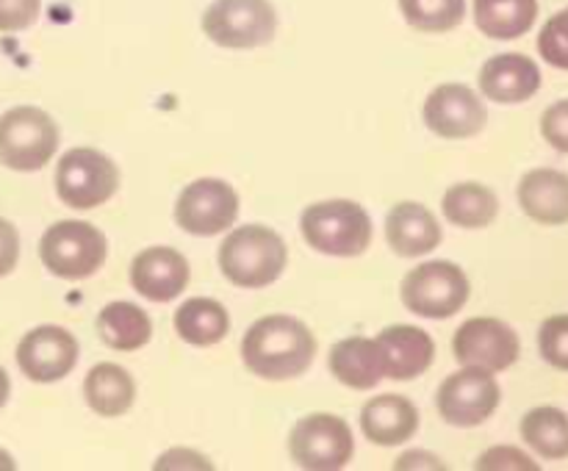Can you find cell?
<instances>
[{
  "label": "cell",
  "instance_id": "6da1fadb",
  "mask_svg": "<svg viewBox=\"0 0 568 471\" xmlns=\"http://www.w3.org/2000/svg\"><path fill=\"white\" fill-rule=\"evenodd\" d=\"M316 358V338L308 325L286 314H270L255 321L242 341V360L264 380H294Z\"/></svg>",
  "mask_w": 568,
  "mask_h": 471
},
{
  "label": "cell",
  "instance_id": "7a4b0ae2",
  "mask_svg": "<svg viewBox=\"0 0 568 471\" xmlns=\"http://www.w3.org/2000/svg\"><path fill=\"white\" fill-rule=\"evenodd\" d=\"M286 242L266 225H242L220 247V269L233 286L264 288L283 275Z\"/></svg>",
  "mask_w": 568,
  "mask_h": 471
},
{
  "label": "cell",
  "instance_id": "3957f363",
  "mask_svg": "<svg viewBox=\"0 0 568 471\" xmlns=\"http://www.w3.org/2000/svg\"><path fill=\"white\" fill-rule=\"evenodd\" d=\"M300 233L316 253L358 258L372 244V219L353 199H322L303 211Z\"/></svg>",
  "mask_w": 568,
  "mask_h": 471
},
{
  "label": "cell",
  "instance_id": "277c9868",
  "mask_svg": "<svg viewBox=\"0 0 568 471\" xmlns=\"http://www.w3.org/2000/svg\"><path fill=\"white\" fill-rule=\"evenodd\" d=\"M109 255V242L94 225L83 219H61L44 231L39 258L50 275L61 280L92 277Z\"/></svg>",
  "mask_w": 568,
  "mask_h": 471
},
{
  "label": "cell",
  "instance_id": "5b68a950",
  "mask_svg": "<svg viewBox=\"0 0 568 471\" xmlns=\"http://www.w3.org/2000/svg\"><path fill=\"white\" fill-rule=\"evenodd\" d=\"M59 150V125L37 105H17L0 116V164L14 172H37Z\"/></svg>",
  "mask_w": 568,
  "mask_h": 471
},
{
  "label": "cell",
  "instance_id": "8992f818",
  "mask_svg": "<svg viewBox=\"0 0 568 471\" xmlns=\"http://www.w3.org/2000/svg\"><path fill=\"white\" fill-rule=\"evenodd\" d=\"M469 277L453 260H425L405 275L399 297L422 319H449L469 303Z\"/></svg>",
  "mask_w": 568,
  "mask_h": 471
},
{
  "label": "cell",
  "instance_id": "52a82bcc",
  "mask_svg": "<svg viewBox=\"0 0 568 471\" xmlns=\"http://www.w3.org/2000/svg\"><path fill=\"white\" fill-rule=\"evenodd\" d=\"M120 188V170L94 147H72L55 166V194L67 208L92 211L109 203Z\"/></svg>",
  "mask_w": 568,
  "mask_h": 471
},
{
  "label": "cell",
  "instance_id": "ba28073f",
  "mask_svg": "<svg viewBox=\"0 0 568 471\" xmlns=\"http://www.w3.org/2000/svg\"><path fill=\"white\" fill-rule=\"evenodd\" d=\"M277 31V11L270 0H214L203 11V33L227 50L270 44Z\"/></svg>",
  "mask_w": 568,
  "mask_h": 471
},
{
  "label": "cell",
  "instance_id": "9c48e42d",
  "mask_svg": "<svg viewBox=\"0 0 568 471\" xmlns=\"http://www.w3.org/2000/svg\"><path fill=\"white\" fill-rule=\"evenodd\" d=\"M288 452L300 469L336 471L353 460V430L342 416L308 413L292 427Z\"/></svg>",
  "mask_w": 568,
  "mask_h": 471
},
{
  "label": "cell",
  "instance_id": "30bf717a",
  "mask_svg": "<svg viewBox=\"0 0 568 471\" xmlns=\"http://www.w3.org/2000/svg\"><path fill=\"white\" fill-rule=\"evenodd\" d=\"M503 402V388L491 371L464 366L449 375L436 393L442 419L453 427H477L491 419Z\"/></svg>",
  "mask_w": 568,
  "mask_h": 471
},
{
  "label": "cell",
  "instance_id": "8fae6325",
  "mask_svg": "<svg viewBox=\"0 0 568 471\" xmlns=\"http://www.w3.org/2000/svg\"><path fill=\"white\" fill-rule=\"evenodd\" d=\"M519 352L521 341L514 327L491 316H475L464 321L453 336L455 360L460 366L491 371V375L510 369L519 360Z\"/></svg>",
  "mask_w": 568,
  "mask_h": 471
},
{
  "label": "cell",
  "instance_id": "7c38bea8",
  "mask_svg": "<svg viewBox=\"0 0 568 471\" xmlns=\"http://www.w3.org/2000/svg\"><path fill=\"white\" fill-rule=\"evenodd\" d=\"M239 216V194L220 177H200L189 183L175 203V222L192 236L225 233Z\"/></svg>",
  "mask_w": 568,
  "mask_h": 471
},
{
  "label": "cell",
  "instance_id": "4fadbf2b",
  "mask_svg": "<svg viewBox=\"0 0 568 471\" xmlns=\"http://www.w3.org/2000/svg\"><path fill=\"white\" fill-rule=\"evenodd\" d=\"M17 366L33 382H55L78 364V341L59 325H39L17 344Z\"/></svg>",
  "mask_w": 568,
  "mask_h": 471
},
{
  "label": "cell",
  "instance_id": "5bb4252c",
  "mask_svg": "<svg viewBox=\"0 0 568 471\" xmlns=\"http://www.w3.org/2000/svg\"><path fill=\"white\" fill-rule=\"evenodd\" d=\"M488 109L475 89L442 83L425 100V125L442 139H471L486 127Z\"/></svg>",
  "mask_w": 568,
  "mask_h": 471
},
{
  "label": "cell",
  "instance_id": "9a60e30c",
  "mask_svg": "<svg viewBox=\"0 0 568 471\" xmlns=\"http://www.w3.org/2000/svg\"><path fill=\"white\" fill-rule=\"evenodd\" d=\"M189 277H192V266L183 258V253L164 244L142 249L131 264L133 288L150 303H172L181 297L189 286Z\"/></svg>",
  "mask_w": 568,
  "mask_h": 471
},
{
  "label": "cell",
  "instance_id": "2e32d148",
  "mask_svg": "<svg viewBox=\"0 0 568 471\" xmlns=\"http://www.w3.org/2000/svg\"><path fill=\"white\" fill-rule=\"evenodd\" d=\"M377 349L383 358V375L388 380H414L425 375L436 358V344L422 327L392 325L377 332Z\"/></svg>",
  "mask_w": 568,
  "mask_h": 471
},
{
  "label": "cell",
  "instance_id": "e0dca14e",
  "mask_svg": "<svg viewBox=\"0 0 568 471\" xmlns=\"http://www.w3.org/2000/svg\"><path fill=\"white\" fill-rule=\"evenodd\" d=\"M541 89V70L525 53H499L483 64L480 92L491 103H527Z\"/></svg>",
  "mask_w": 568,
  "mask_h": 471
},
{
  "label": "cell",
  "instance_id": "ac0fdd59",
  "mask_svg": "<svg viewBox=\"0 0 568 471\" xmlns=\"http://www.w3.org/2000/svg\"><path fill=\"white\" fill-rule=\"evenodd\" d=\"M388 247L399 258H422L442 244L444 233L436 214L422 203H397L386 216Z\"/></svg>",
  "mask_w": 568,
  "mask_h": 471
},
{
  "label": "cell",
  "instance_id": "d6986e66",
  "mask_svg": "<svg viewBox=\"0 0 568 471\" xmlns=\"http://www.w3.org/2000/svg\"><path fill=\"white\" fill-rule=\"evenodd\" d=\"M361 430L377 447H397L419 430V410L403 393H377L361 410Z\"/></svg>",
  "mask_w": 568,
  "mask_h": 471
},
{
  "label": "cell",
  "instance_id": "ffe728a7",
  "mask_svg": "<svg viewBox=\"0 0 568 471\" xmlns=\"http://www.w3.org/2000/svg\"><path fill=\"white\" fill-rule=\"evenodd\" d=\"M519 205L538 225H568V175L560 170H530L521 175Z\"/></svg>",
  "mask_w": 568,
  "mask_h": 471
},
{
  "label": "cell",
  "instance_id": "44dd1931",
  "mask_svg": "<svg viewBox=\"0 0 568 471\" xmlns=\"http://www.w3.org/2000/svg\"><path fill=\"white\" fill-rule=\"evenodd\" d=\"M327 364H331L333 377L353 391H369L386 377L377 341L366 336H353L333 344Z\"/></svg>",
  "mask_w": 568,
  "mask_h": 471
},
{
  "label": "cell",
  "instance_id": "7402d4cb",
  "mask_svg": "<svg viewBox=\"0 0 568 471\" xmlns=\"http://www.w3.org/2000/svg\"><path fill=\"white\" fill-rule=\"evenodd\" d=\"M83 399L103 419L128 413L136 399V382L120 364H98L83 380Z\"/></svg>",
  "mask_w": 568,
  "mask_h": 471
},
{
  "label": "cell",
  "instance_id": "603a6c76",
  "mask_svg": "<svg viewBox=\"0 0 568 471\" xmlns=\"http://www.w3.org/2000/svg\"><path fill=\"white\" fill-rule=\"evenodd\" d=\"M471 14L483 37L510 42L536 25L538 0H475Z\"/></svg>",
  "mask_w": 568,
  "mask_h": 471
},
{
  "label": "cell",
  "instance_id": "cb8c5ba5",
  "mask_svg": "<svg viewBox=\"0 0 568 471\" xmlns=\"http://www.w3.org/2000/svg\"><path fill=\"white\" fill-rule=\"evenodd\" d=\"M98 336L116 352H136L153 338V321L139 305L116 299L98 314Z\"/></svg>",
  "mask_w": 568,
  "mask_h": 471
},
{
  "label": "cell",
  "instance_id": "d4e9b609",
  "mask_svg": "<svg viewBox=\"0 0 568 471\" xmlns=\"http://www.w3.org/2000/svg\"><path fill=\"white\" fill-rule=\"evenodd\" d=\"M175 330L192 347H214L231 330V316L216 299L192 297L175 310Z\"/></svg>",
  "mask_w": 568,
  "mask_h": 471
},
{
  "label": "cell",
  "instance_id": "484cf974",
  "mask_svg": "<svg viewBox=\"0 0 568 471\" xmlns=\"http://www.w3.org/2000/svg\"><path fill=\"white\" fill-rule=\"evenodd\" d=\"M442 211L455 227H466V231H480L488 227L499 214V197L488 186L475 181L455 183L447 188L442 199Z\"/></svg>",
  "mask_w": 568,
  "mask_h": 471
},
{
  "label": "cell",
  "instance_id": "4316f807",
  "mask_svg": "<svg viewBox=\"0 0 568 471\" xmlns=\"http://www.w3.org/2000/svg\"><path fill=\"white\" fill-rule=\"evenodd\" d=\"M521 438L527 447L547 460H566L568 458V416L552 405L527 410L519 424Z\"/></svg>",
  "mask_w": 568,
  "mask_h": 471
},
{
  "label": "cell",
  "instance_id": "83f0119b",
  "mask_svg": "<svg viewBox=\"0 0 568 471\" xmlns=\"http://www.w3.org/2000/svg\"><path fill=\"white\" fill-rule=\"evenodd\" d=\"M405 22L422 33H447L466 20V0H399Z\"/></svg>",
  "mask_w": 568,
  "mask_h": 471
},
{
  "label": "cell",
  "instance_id": "f1b7e54d",
  "mask_svg": "<svg viewBox=\"0 0 568 471\" xmlns=\"http://www.w3.org/2000/svg\"><path fill=\"white\" fill-rule=\"evenodd\" d=\"M538 352L552 369L568 371V314H555L538 330Z\"/></svg>",
  "mask_w": 568,
  "mask_h": 471
},
{
  "label": "cell",
  "instance_id": "f546056e",
  "mask_svg": "<svg viewBox=\"0 0 568 471\" xmlns=\"http://www.w3.org/2000/svg\"><path fill=\"white\" fill-rule=\"evenodd\" d=\"M538 53L547 64L568 70V9L544 22L541 33H538Z\"/></svg>",
  "mask_w": 568,
  "mask_h": 471
},
{
  "label": "cell",
  "instance_id": "4dcf8cb0",
  "mask_svg": "<svg viewBox=\"0 0 568 471\" xmlns=\"http://www.w3.org/2000/svg\"><path fill=\"white\" fill-rule=\"evenodd\" d=\"M42 14V0H0V33L31 28Z\"/></svg>",
  "mask_w": 568,
  "mask_h": 471
},
{
  "label": "cell",
  "instance_id": "1f68e13d",
  "mask_svg": "<svg viewBox=\"0 0 568 471\" xmlns=\"http://www.w3.org/2000/svg\"><path fill=\"white\" fill-rule=\"evenodd\" d=\"M541 136L549 147L568 155V98L549 105L541 114Z\"/></svg>",
  "mask_w": 568,
  "mask_h": 471
},
{
  "label": "cell",
  "instance_id": "d6a6232c",
  "mask_svg": "<svg viewBox=\"0 0 568 471\" xmlns=\"http://www.w3.org/2000/svg\"><path fill=\"white\" fill-rule=\"evenodd\" d=\"M477 469H486V471H499V469H527V471H536L538 463L530 458L527 452L516 447H491L480 454L477 460Z\"/></svg>",
  "mask_w": 568,
  "mask_h": 471
},
{
  "label": "cell",
  "instance_id": "836d02e7",
  "mask_svg": "<svg viewBox=\"0 0 568 471\" xmlns=\"http://www.w3.org/2000/svg\"><path fill=\"white\" fill-rule=\"evenodd\" d=\"M20 260V233L9 219L0 216V277L9 275Z\"/></svg>",
  "mask_w": 568,
  "mask_h": 471
},
{
  "label": "cell",
  "instance_id": "e575fe53",
  "mask_svg": "<svg viewBox=\"0 0 568 471\" xmlns=\"http://www.w3.org/2000/svg\"><path fill=\"white\" fill-rule=\"evenodd\" d=\"M155 469H211V463L203 454L194 452V449L178 447L161 454V458L155 460Z\"/></svg>",
  "mask_w": 568,
  "mask_h": 471
},
{
  "label": "cell",
  "instance_id": "d590c367",
  "mask_svg": "<svg viewBox=\"0 0 568 471\" xmlns=\"http://www.w3.org/2000/svg\"><path fill=\"white\" fill-rule=\"evenodd\" d=\"M419 465H427V469H444L442 460L430 452H405L403 458L394 463V469H419Z\"/></svg>",
  "mask_w": 568,
  "mask_h": 471
},
{
  "label": "cell",
  "instance_id": "8d00e7d4",
  "mask_svg": "<svg viewBox=\"0 0 568 471\" xmlns=\"http://www.w3.org/2000/svg\"><path fill=\"white\" fill-rule=\"evenodd\" d=\"M9 393H11V380H9V375H6L3 366H0V408L9 402Z\"/></svg>",
  "mask_w": 568,
  "mask_h": 471
},
{
  "label": "cell",
  "instance_id": "74e56055",
  "mask_svg": "<svg viewBox=\"0 0 568 471\" xmlns=\"http://www.w3.org/2000/svg\"><path fill=\"white\" fill-rule=\"evenodd\" d=\"M17 463L11 460V454L6 449H0V471H14Z\"/></svg>",
  "mask_w": 568,
  "mask_h": 471
}]
</instances>
